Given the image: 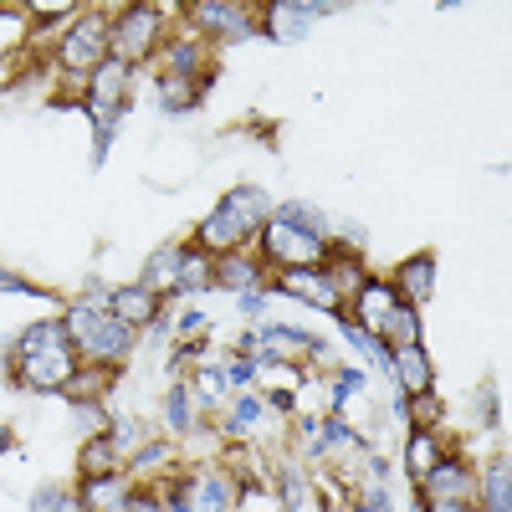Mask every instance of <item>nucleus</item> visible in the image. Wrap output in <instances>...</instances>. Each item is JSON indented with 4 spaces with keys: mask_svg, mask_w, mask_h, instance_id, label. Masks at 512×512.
<instances>
[{
    "mask_svg": "<svg viewBox=\"0 0 512 512\" xmlns=\"http://www.w3.org/2000/svg\"><path fill=\"white\" fill-rule=\"evenodd\" d=\"M205 287H216V262H210V251H200L190 241V246H180V282H175V292H205Z\"/></svg>",
    "mask_w": 512,
    "mask_h": 512,
    "instance_id": "nucleus-17",
    "label": "nucleus"
},
{
    "mask_svg": "<svg viewBox=\"0 0 512 512\" xmlns=\"http://www.w3.org/2000/svg\"><path fill=\"white\" fill-rule=\"evenodd\" d=\"M323 441H328V446H354V431H349V425L338 420V415H328V425H323Z\"/></svg>",
    "mask_w": 512,
    "mask_h": 512,
    "instance_id": "nucleus-35",
    "label": "nucleus"
},
{
    "mask_svg": "<svg viewBox=\"0 0 512 512\" xmlns=\"http://www.w3.org/2000/svg\"><path fill=\"white\" fill-rule=\"evenodd\" d=\"M292 400H297L292 384H277V390H272V405H277V410H292Z\"/></svg>",
    "mask_w": 512,
    "mask_h": 512,
    "instance_id": "nucleus-42",
    "label": "nucleus"
},
{
    "mask_svg": "<svg viewBox=\"0 0 512 512\" xmlns=\"http://www.w3.org/2000/svg\"><path fill=\"white\" fill-rule=\"evenodd\" d=\"M221 390H226V374H221V369H205V374H200V384H195L200 405H216V400H221Z\"/></svg>",
    "mask_w": 512,
    "mask_h": 512,
    "instance_id": "nucleus-33",
    "label": "nucleus"
},
{
    "mask_svg": "<svg viewBox=\"0 0 512 512\" xmlns=\"http://www.w3.org/2000/svg\"><path fill=\"white\" fill-rule=\"evenodd\" d=\"M487 512H512V482H507V461H492V472L482 477Z\"/></svg>",
    "mask_w": 512,
    "mask_h": 512,
    "instance_id": "nucleus-24",
    "label": "nucleus"
},
{
    "mask_svg": "<svg viewBox=\"0 0 512 512\" xmlns=\"http://www.w3.org/2000/svg\"><path fill=\"white\" fill-rule=\"evenodd\" d=\"M164 72L169 77H195L200 72V47H195V41H175V47H164Z\"/></svg>",
    "mask_w": 512,
    "mask_h": 512,
    "instance_id": "nucleus-25",
    "label": "nucleus"
},
{
    "mask_svg": "<svg viewBox=\"0 0 512 512\" xmlns=\"http://www.w3.org/2000/svg\"><path fill=\"white\" fill-rule=\"evenodd\" d=\"M11 374H16L21 390H62L77 374V359H72V349L67 354H41V359H16Z\"/></svg>",
    "mask_w": 512,
    "mask_h": 512,
    "instance_id": "nucleus-8",
    "label": "nucleus"
},
{
    "mask_svg": "<svg viewBox=\"0 0 512 512\" xmlns=\"http://www.w3.org/2000/svg\"><path fill=\"white\" fill-rule=\"evenodd\" d=\"M190 16H195L200 31L226 36V41H246V36H256V21H251L241 6H231V0H200V6H190Z\"/></svg>",
    "mask_w": 512,
    "mask_h": 512,
    "instance_id": "nucleus-9",
    "label": "nucleus"
},
{
    "mask_svg": "<svg viewBox=\"0 0 512 512\" xmlns=\"http://www.w3.org/2000/svg\"><path fill=\"white\" fill-rule=\"evenodd\" d=\"M390 364H395L400 395H405V390L420 395V390H431V384H436V369H431V359H425L420 344H410V349H390Z\"/></svg>",
    "mask_w": 512,
    "mask_h": 512,
    "instance_id": "nucleus-15",
    "label": "nucleus"
},
{
    "mask_svg": "<svg viewBox=\"0 0 512 512\" xmlns=\"http://www.w3.org/2000/svg\"><path fill=\"white\" fill-rule=\"evenodd\" d=\"M410 420H415V431H431V425L441 420V400H436V390H420V395H410Z\"/></svg>",
    "mask_w": 512,
    "mask_h": 512,
    "instance_id": "nucleus-29",
    "label": "nucleus"
},
{
    "mask_svg": "<svg viewBox=\"0 0 512 512\" xmlns=\"http://www.w3.org/2000/svg\"><path fill=\"white\" fill-rule=\"evenodd\" d=\"M31 512H82V502L72 492H62V487H41L31 497Z\"/></svg>",
    "mask_w": 512,
    "mask_h": 512,
    "instance_id": "nucleus-30",
    "label": "nucleus"
},
{
    "mask_svg": "<svg viewBox=\"0 0 512 512\" xmlns=\"http://www.w3.org/2000/svg\"><path fill=\"white\" fill-rule=\"evenodd\" d=\"M420 512H466V502H425Z\"/></svg>",
    "mask_w": 512,
    "mask_h": 512,
    "instance_id": "nucleus-43",
    "label": "nucleus"
},
{
    "mask_svg": "<svg viewBox=\"0 0 512 512\" xmlns=\"http://www.w3.org/2000/svg\"><path fill=\"white\" fill-rule=\"evenodd\" d=\"M82 472H118V451H113V441L108 436H93L88 446H82Z\"/></svg>",
    "mask_w": 512,
    "mask_h": 512,
    "instance_id": "nucleus-26",
    "label": "nucleus"
},
{
    "mask_svg": "<svg viewBox=\"0 0 512 512\" xmlns=\"http://www.w3.org/2000/svg\"><path fill=\"white\" fill-rule=\"evenodd\" d=\"M72 420H77V431L88 436V441H93V436H108V425H113V420L98 410V400H72Z\"/></svg>",
    "mask_w": 512,
    "mask_h": 512,
    "instance_id": "nucleus-27",
    "label": "nucleus"
},
{
    "mask_svg": "<svg viewBox=\"0 0 512 512\" xmlns=\"http://www.w3.org/2000/svg\"><path fill=\"white\" fill-rule=\"evenodd\" d=\"M262 246L282 267H323L328 262V221L297 200L277 205L262 226Z\"/></svg>",
    "mask_w": 512,
    "mask_h": 512,
    "instance_id": "nucleus-1",
    "label": "nucleus"
},
{
    "mask_svg": "<svg viewBox=\"0 0 512 512\" xmlns=\"http://www.w3.org/2000/svg\"><path fill=\"white\" fill-rule=\"evenodd\" d=\"M420 487H425V497L431 502H466V492H472V472H466L461 461H436L431 472L420 477Z\"/></svg>",
    "mask_w": 512,
    "mask_h": 512,
    "instance_id": "nucleus-14",
    "label": "nucleus"
},
{
    "mask_svg": "<svg viewBox=\"0 0 512 512\" xmlns=\"http://www.w3.org/2000/svg\"><path fill=\"white\" fill-rule=\"evenodd\" d=\"M72 349H82L88 364H118L128 349H134V328L118 323L108 308H67L62 318Z\"/></svg>",
    "mask_w": 512,
    "mask_h": 512,
    "instance_id": "nucleus-3",
    "label": "nucleus"
},
{
    "mask_svg": "<svg viewBox=\"0 0 512 512\" xmlns=\"http://www.w3.org/2000/svg\"><path fill=\"white\" fill-rule=\"evenodd\" d=\"M108 313L118 318V323H128V328H149L154 318H159V297L149 292V287H118V292H108Z\"/></svg>",
    "mask_w": 512,
    "mask_h": 512,
    "instance_id": "nucleus-13",
    "label": "nucleus"
},
{
    "mask_svg": "<svg viewBox=\"0 0 512 512\" xmlns=\"http://www.w3.org/2000/svg\"><path fill=\"white\" fill-rule=\"evenodd\" d=\"M164 415H169V425H175V431H195V405H190V390H185V384L164 395Z\"/></svg>",
    "mask_w": 512,
    "mask_h": 512,
    "instance_id": "nucleus-28",
    "label": "nucleus"
},
{
    "mask_svg": "<svg viewBox=\"0 0 512 512\" xmlns=\"http://www.w3.org/2000/svg\"><path fill=\"white\" fill-rule=\"evenodd\" d=\"M164 21H159V6H128L108 21V47L128 62V57H144L154 41H159Z\"/></svg>",
    "mask_w": 512,
    "mask_h": 512,
    "instance_id": "nucleus-5",
    "label": "nucleus"
},
{
    "mask_svg": "<svg viewBox=\"0 0 512 512\" xmlns=\"http://www.w3.org/2000/svg\"><path fill=\"white\" fill-rule=\"evenodd\" d=\"M277 492H282V502H287V512H303V477H297V472H292V466H287V472L277 477Z\"/></svg>",
    "mask_w": 512,
    "mask_h": 512,
    "instance_id": "nucleus-32",
    "label": "nucleus"
},
{
    "mask_svg": "<svg viewBox=\"0 0 512 512\" xmlns=\"http://www.w3.org/2000/svg\"><path fill=\"white\" fill-rule=\"evenodd\" d=\"M175 282H180V246H164V251L149 256V267H144V282H139V287H149V292L159 297V287L175 292Z\"/></svg>",
    "mask_w": 512,
    "mask_h": 512,
    "instance_id": "nucleus-19",
    "label": "nucleus"
},
{
    "mask_svg": "<svg viewBox=\"0 0 512 512\" xmlns=\"http://www.w3.org/2000/svg\"><path fill=\"white\" fill-rule=\"evenodd\" d=\"M400 303L410 297V303H431V292H436V256L431 251H420V256H410V262L400 267Z\"/></svg>",
    "mask_w": 512,
    "mask_h": 512,
    "instance_id": "nucleus-16",
    "label": "nucleus"
},
{
    "mask_svg": "<svg viewBox=\"0 0 512 512\" xmlns=\"http://www.w3.org/2000/svg\"><path fill=\"white\" fill-rule=\"evenodd\" d=\"M359 512H390V497H384V487H369L364 502H359Z\"/></svg>",
    "mask_w": 512,
    "mask_h": 512,
    "instance_id": "nucleus-38",
    "label": "nucleus"
},
{
    "mask_svg": "<svg viewBox=\"0 0 512 512\" xmlns=\"http://www.w3.org/2000/svg\"><path fill=\"white\" fill-rule=\"evenodd\" d=\"M354 308H359V328H364L369 338H379L384 323H390V313L400 308V292H395L390 282H364V287L354 292Z\"/></svg>",
    "mask_w": 512,
    "mask_h": 512,
    "instance_id": "nucleus-10",
    "label": "nucleus"
},
{
    "mask_svg": "<svg viewBox=\"0 0 512 512\" xmlns=\"http://www.w3.org/2000/svg\"><path fill=\"white\" fill-rule=\"evenodd\" d=\"M333 6H318V0H272L267 6V36L272 41H303L308 36V21L313 16H328Z\"/></svg>",
    "mask_w": 512,
    "mask_h": 512,
    "instance_id": "nucleus-7",
    "label": "nucleus"
},
{
    "mask_svg": "<svg viewBox=\"0 0 512 512\" xmlns=\"http://www.w3.org/2000/svg\"><path fill=\"white\" fill-rule=\"evenodd\" d=\"M277 292L297 297V303H308V308H318V313H328V318L344 313V297L333 292V282H328L323 267H287V272L277 277Z\"/></svg>",
    "mask_w": 512,
    "mask_h": 512,
    "instance_id": "nucleus-6",
    "label": "nucleus"
},
{
    "mask_svg": "<svg viewBox=\"0 0 512 512\" xmlns=\"http://www.w3.org/2000/svg\"><path fill=\"white\" fill-rule=\"evenodd\" d=\"M436 461H441V441H436V431H410V446H405V466H410V477L420 482Z\"/></svg>",
    "mask_w": 512,
    "mask_h": 512,
    "instance_id": "nucleus-22",
    "label": "nucleus"
},
{
    "mask_svg": "<svg viewBox=\"0 0 512 512\" xmlns=\"http://www.w3.org/2000/svg\"><path fill=\"white\" fill-rule=\"evenodd\" d=\"M72 349V338L62 328V318H47V323H31L21 338H16V349H11V364L16 359H41V354H67ZM77 354V349H72Z\"/></svg>",
    "mask_w": 512,
    "mask_h": 512,
    "instance_id": "nucleus-11",
    "label": "nucleus"
},
{
    "mask_svg": "<svg viewBox=\"0 0 512 512\" xmlns=\"http://www.w3.org/2000/svg\"><path fill=\"white\" fill-rule=\"evenodd\" d=\"M77 502H82V512H123V502H128V477H123V472H93V477H82Z\"/></svg>",
    "mask_w": 512,
    "mask_h": 512,
    "instance_id": "nucleus-12",
    "label": "nucleus"
},
{
    "mask_svg": "<svg viewBox=\"0 0 512 512\" xmlns=\"http://www.w3.org/2000/svg\"><path fill=\"white\" fill-rule=\"evenodd\" d=\"M159 108H169V113H190L195 103H200V82L195 77H169V72H159Z\"/></svg>",
    "mask_w": 512,
    "mask_h": 512,
    "instance_id": "nucleus-21",
    "label": "nucleus"
},
{
    "mask_svg": "<svg viewBox=\"0 0 512 512\" xmlns=\"http://www.w3.org/2000/svg\"><path fill=\"white\" fill-rule=\"evenodd\" d=\"M108 441H113V451H118V456H123V451H134V446H139V425H134V420L108 425Z\"/></svg>",
    "mask_w": 512,
    "mask_h": 512,
    "instance_id": "nucleus-34",
    "label": "nucleus"
},
{
    "mask_svg": "<svg viewBox=\"0 0 512 512\" xmlns=\"http://www.w3.org/2000/svg\"><path fill=\"white\" fill-rule=\"evenodd\" d=\"M262 308H267V297H262V292H241V313H246V318H256Z\"/></svg>",
    "mask_w": 512,
    "mask_h": 512,
    "instance_id": "nucleus-41",
    "label": "nucleus"
},
{
    "mask_svg": "<svg viewBox=\"0 0 512 512\" xmlns=\"http://www.w3.org/2000/svg\"><path fill=\"white\" fill-rule=\"evenodd\" d=\"M379 344H384V349H410V344H420V318H415L410 303H400V308L390 313V323H384V333H379Z\"/></svg>",
    "mask_w": 512,
    "mask_h": 512,
    "instance_id": "nucleus-20",
    "label": "nucleus"
},
{
    "mask_svg": "<svg viewBox=\"0 0 512 512\" xmlns=\"http://www.w3.org/2000/svg\"><path fill=\"white\" fill-rule=\"evenodd\" d=\"M256 415H262V400L236 395V400H231V415H226V431H241V425H251Z\"/></svg>",
    "mask_w": 512,
    "mask_h": 512,
    "instance_id": "nucleus-31",
    "label": "nucleus"
},
{
    "mask_svg": "<svg viewBox=\"0 0 512 512\" xmlns=\"http://www.w3.org/2000/svg\"><path fill=\"white\" fill-rule=\"evenodd\" d=\"M0 292H31V297H36V287H31L26 277H16V272H6V267H0Z\"/></svg>",
    "mask_w": 512,
    "mask_h": 512,
    "instance_id": "nucleus-39",
    "label": "nucleus"
},
{
    "mask_svg": "<svg viewBox=\"0 0 512 512\" xmlns=\"http://www.w3.org/2000/svg\"><path fill=\"white\" fill-rule=\"evenodd\" d=\"M231 507V487L221 477H195L190 482V512H226Z\"/></svg>",
    "mask_w": 512,
    "mask_h": 512,
    "instance_id": "nucleus-23",
    "label": "nucleus"
},
{
    "mask_svg": "<svg viewBox=\"0 0 512 512\" xmlns=\"http://www.w3.org/2000/svg\"><path fill=\"white\" fill-rule=\"evenodd\" d=\"M164 461V441H149L139 456H134V472H149V466H159Z\"/></svg>",
    "mask_w": 512,
    "mask_h": 512,
    "instance_id": "nucleus-36",
    "label": "nucleus"
},
{
    "mask_svg": "<svg viewBox=\"0 0 512 512\" xmlns=\"http://www.w3.org/2000/svg\"><path fill=\"white\" fill-rule=\"evenodd\" d=\"M57 62H62V72H72V77L88 82V77L108 62V21H103L98 11H82V16L72 21V31L62 36Z\"/></svg>",
    "mask_w": 512,
    "mask_h": 512,
    "instance_id": "nucleus-4",
    "label": "nucleus"
},
{
    "mask_svg": "<svg viewBox=\"0 0 512 512\" xmlns=\"http://www.w3.org/2000/svg\"><path fill=\"white\" fill-rule=\"evenodd\" d=\"M267 216H272V200L256 190V185H236L210 216L200 221V231H195V246L200 251H236L251 231H262L267 226Z\"/></svg>",
    "mask_w": 512,
    "mask_h": 512,
    "instance_id": "nucleus-2",
    "label": "nucleus"
},
{
    "mask_svg": "<svg viewBox=\"0 0 512 512\" xmlns=\"http://www.w3.org/2000/svg\"><path fill=\"white\" fill-rule=\"evenodd\" d=\"M216 287H231V292H256V287H262V267H256L251 256H241V251H226L221 262H216Z\"/></svg>",
    "mask_w": 512,
    "mask_h": 512,
    "instance_id": "nucleus-18",
    "label": "nucleus"
},
{
    "mask_svg": "<svg viewBox=\"0 0 512 512\" xmlns=\"http://www.w3.org/2000/svg\"><path fill=\"white\" fill-rule=\"evenodd\" d=\"M123 512H164V507H159V497H149V492H128Z\"/></svg>",
    "mask_w": 512,
    "mask_h": 512,
    "instance_id": "nucleus-37",
    "label": "nucleus"
},
{
    "mask_svg": "<svg viewBox=\"0 0 512 512\" xmlns=\"http://www.w3.org/2000/svg\"><path fill=\"white\" fill-rule=\"evenodd\" d=\"M251 374H256V364H251V359H246V354H241V359H236V364H231V369H226V379H231V384H246V379H251Z\"/></svg>",
    "mask_w": 512,
    "mask_h": 512,
    "instance_id": "nucleus-40",
    "label": "nucleus"
}]
</instances>
